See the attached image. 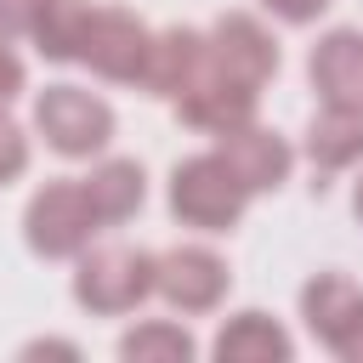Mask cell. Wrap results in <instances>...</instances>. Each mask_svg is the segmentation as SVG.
<instances>
[{
	"label": "cell",
	"instance_id": "cell-20",
	"mask_svg": "<svg viewBox=\"0 0 363 363\" xmlns=\"http://www.w3.org/2000/svg\"><path fill=\"white\" fill-rule=\"evenodd\" d=\"M261 6H267L272 17H284V23H295V28H301V23H318V17L329 11V0H261Z\"/></svg>",
	"mask_w": 363,
	"mask_h": 363
},
{
	"label": "cell",
	"instance_id": "cell-17",
	"mask_svg": "<svg viewBox=\"0 0 363 363\" xmlns=\"http://www.w3.org/2000/svg\"><path fill=\"white\" fill-rule=\"evenodd\" d=\"M23 170H28V136H23V125L0 108V187L17 182Z\"/></svg>",
	"mask_w": 363,
	"mask_h": 363
},
{
	"label": "cell",
	"instance_id": "cell-22",
	"mask_svg": "<svg viewBox=\"0 0 363 363\" xmlns=\"http://www.w3.org/2000/svg\"><path fill=\"white\" fill-rule=\"evenodd\" d=\"M352 204H357V216H363V182H357V193H352Z\"/></svg>",
	"mask_w": 363,
	"mask_h": 363
},
{
	"label": "cell",
	"instance_id": "cell-4",
	"mask_svg": "<svg viewBox=\"0 0 363 363\" xmlns=\"http://www.w3.org/2000/svg\"><path fill=\"white\" fill-rule=\"evenodd\" d=\"M34 130L62 159H96L113 142V108L85 85H45L34 96Z\"/></svg>",
	"mask_w": 363,
	"mask_h": 363
},
{
	"label": "cell",
	"instance_id": "cell-6",
	"mask_svg": "<svg viewBox=\"0 0 363 363\" xmlns=\"http://www.w3.org/2000/svg\"><path fill=\"white\" fill-rule=\"evenodd\" d=\"M227 289H233V272L204 244H176V250H164L153 261V295L164 306H176V312H193V318L216 312L227 301Z\"/></svg>",
	"mask_w": 363,
	"mask_h": 363
},
{
	"label": "cell",
	"instance_id": "cell-7",
	"mask_svg": "<svg viewBox=\"0 0 363 363\" xmlns=\"http://www.w3.org/2000/svg\"><path fill=\"white\" fill-rule=\"evenodd\" d=\"M301 318L318 335V346H329L346 363L352 340L363 335V289L346 272H318V278L301 284Z\"/></svg>",
	"mask_w": 363,
	"mask_h": 363
},
{
	"label": "cell",
	"instance_id": "cell-19",
	"mask_svg": "<svg viewBox=\"0 0 363 363\" xmlns=\"http://www.w3.org/2000/svg\"><path fill=\"white\" fill-rule=\"evenodd\" d=\"M23 91H28V68H23V57L11 51V40H0V108H11Z\"/></svg>",
	"mask_w": 363,
	"mask_h": 363
},
{
	"label": "cell",
	"instance_id": "cell-16",
	"mask_svg": "<svg viewBox=\"0 0 363 363\" xmlns=\"http://www.w3.org/2000/svg\"><path fill=\"white\" fill-rule=\"evenodd\" d=\"M85 17H91V0H51V6L40 11V23H34V34H28V40L40 45V57H45V62H74Z\"/></svg>",
	"mask_w": 363,
	"mask_h": 363
},
{
	"label": "cell",
	"instance_id": "cell-18",
	"mask_svg": "<svg viewBox=\"0 0 363 363\" xmlns=\"http://www.w3.org/2000/svg\"><path fill=\"white\" fill-rule=\"evenodd\" d=\"M51 0H0V40H28Z\"/></svg>",
	"mask_w": 363,
	"mask_h": 363
},
{
	"label": "cell",
	"instance_id": "cell-14",
	"mask_svg": "<svg viewBox=\"0 0 363 363\" xmlns=\"http://www.w3.org/2000/svg\"><path fill=\"white\" fill-rule=\"evenodd\" d=\"M312 170H352L363 164V113L357 108H323L306 130Z\"/></svg>",
	"mask_w": 363,
	"mask_h": 363
},
{
	"label": "cell",
	"instance_id": "cell-12",
	"mask_svg": "<svg viewBox=\"0 0 363 363\" xmlns=\"http://www.w3.org/2000/svg\"><path fill=\"white\" fill-rule=\"evenodd\" d=\"M199 57H204V34H199V28H164V34H153L142 91H153V96H170V102H176V91L193 79Z\"/></svg>",
	"mask_w": 363,
	"mask_h": 363
},
{
	"label": "cell",
	"instance_id": "cell-1",
	"mask_svg": "<svg viewBox=\"0 0 363 363\" xmlns=\"http://www.w3.org/2000/svg\"><path fill=\"white\" fill-rule=\"evenodd\" d=\"M250 187L233 176V164L210 147V153H193L170 170V216L182 227H199V233H233L250 210Z\"/></svg>",
	"mask_w": 363,
	"mask_h": 363
},
{
	"label": "cell",
	"instance_id": "cell-10",
	"mask_svg": "<svg viewBox=\"0 0 363 363\" xmlns=\"http://www.w3.org/2000/svg\"><path fill=\"white\" fill-rule=\"evenodd\" d=\"M204 40H210V57H216L233 79H244V85H255V91L278 74V40H272L250 11L216 17V28H210Z\"/></svg>",
	"mask_w": 363,
	"mask_h": 363
},
{
	"label": "cell",
	"instance_id": "cell-5",
	"mask_svg": "<svg viewBox=\"0 0 363 363\" xmlns=\"http://www.w3.org/2000/svg\"><path fill=\"white\" fill-rule=\"evenodd\" d=\"M147 51H153V28L136 11L119 6H91L85 28H79V51L74 62H85L91 74L113 79V85H142L147 74Z\"/></svg>",
	"mask_w": 363,
	"mask_h": 363
},
{
	"label": "cell",
	"instance_id": "cell-11",
	"mask_svg": "<svg viewBox=\"0 0 363 363\" xmlns=\"http://www.w3.org/2000/svg\"><path fill=\"white\" fill-rule=\"evenodd\" d=\"M210 352L221 357V363H289L295 357V340H289V329L278 323V318H267V312H233L221 329H216V340H210Z\"/></svg>",
	"mask_w": 363,
	"mask_h": 363
},
{
	"label": "cell",
	"instance_id": "cell-9",
	"mask_svg": "<svg viewBox=\"0 0 363 363\" xmlns=\"http://www.w3.org/2000/svg\"><path fill=\"white\" fill-rule=\"evenodd\" d=\"M312 91L323 108H357L363 113V28H329L306 57Z\"/></svg>",
	"mask_w": 363,
	"mask_h": 363
},
{
	"label": "cell",
	"instance_id": "cell-2",
	"mask_svg": "<svg viewBox=\"0 0 363 363\" xmlns=\"http://www.w3.org/2000/svg\"><path fill=\"white\" fill-rule=\"evenodd\" d=\"M96 233H102V216H96L85 182L62 176V182L34 187V199L23 210V244L40 261H74L79 250H91Z\"/></svg>",
	"mask_w": 363,
	"mask_h": 363
},
{
	"label": "cell",
	"instance_id": "cell-3",
	"mask_svg": "<svg viewBox=\"0 0 363 363\" xmlns=\"http://www.w3.org/2000/svg\"><path fill=\"white\" fill-rule=\"evenodd\" d=\"M74 301L96 318H125L153 295V261L147 250L130 244H102V250H79L74 255Z\"/></svg>",
	"mask_w": 363,
	"mask_h": 363
},
{
	"label": "cell",
	"instance_id": "cell-8",
	"mask_svg": "<svg viewBox=\"0 0 363 363\" xmlns=\"http://www.w3.org/2000/svg\"><path fill=\"white\" fill-rule=\"evenodd\" d=\"M216 153L233 164V176L250 187V193H278L295 170V147L267 130V125H233V130H216Z\"/></svg>",
	"mask_w": 363,
	"mask_h": 363
},
{
	"label": "cell",
	"instance_id": "cell-13",
	"mask_svg": "<svg viewBox=\"0 0 363 363\" xmlns=\"http://www.w3.org/2000/svg\"><path fill=\"white\" fill-rule=\"evenodd\" d=\"M85 193H91L102 227L130 221V216L142 210V199H147V170H142L136 159H102V164L85 176Z\"/></svg>",
	"mask_w": 363,
	"mask_h": 363
},
{
	"label": "cell",
	"instance_id": "cell-15",
	"mask_svg": "<svg viewBox=\"0 0 363 363\" xmlns=\"http://www.w3.org/2000/svg\"><path fill=\"white\" fill-rule=\"evenodd\" d=\"M193 352H199V340L170 318H147V323L119 335V357L125 363H187Z\"/></svg>",
	"mask_w": 363,
	"mask_h": 363
},
{
	"label": "cell",
	"instance_id": "cell-21",
	"mask_svg": "<svg viewBox=\"0 0 363 363\" xmlns=\"http://www.w3.org/2000/svg\"><path fill=\"white\" fill-rule=\"evenodd\" d=\"M23 357H68V363H74V357H79V346H74V340H28V346H23Z\"/></svg>",
	"mask_w": 363,
	"mask_h": 363
}]
</instances>
